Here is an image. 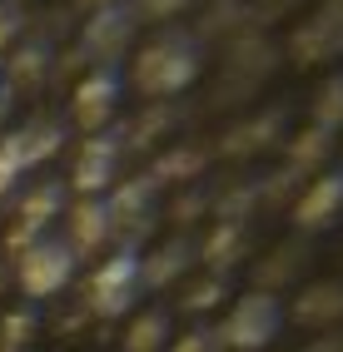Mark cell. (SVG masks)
Listing matches in <instances>:
<instances>
[{
	"label": "cell",
	"instance_id": "1",
	"mask_svg": "<svg viewBox=\"0 0 343 352\" xmlns=\"http://www.w3.org/2000/svg\"><path fill=\"white\" fill-rule=\"evenodd\" d=\"M129 80L140 85L149 100H169V95H179V89H189L199 80V50H194V40L179 35V30L149 40L145 50L134 55Z\"/></svg>",
	"mask_w": 343,
	"mask_h": 352
},
{
	"label": "cell",
	"instance_id": "2",
	"mask_svg": "<svg viewBox=\"0 0 343 352\" xmlns=\"http://www.w3.org/2000/svg\"><path fill=\"white\" fill-rule=\"evenodd\" d=\"M279 327H284L279 298L254 288V293L234 298V308L224 313V322L214 327V333H219V347L224 352H259V347H269L273 338H279Z\"/></svg>",
	"mask_w": 343,
	"mask_h": 352
},
{
	"label": "cell",
	"instance_id": "3",
	"mask_svg": "<svg viewBox=\"0 0 343 352\" xmlns=\"http://www.w3.org/2000/svg\"><path fill=\"white\" fill-rule=\"evenodd\" d=\"M140 248H114L85 283V308L95 318H125L140 302Z\"/></svg>",
	"mask_w": 343,
	"mask_h": 352
},
{
	"label": "cell",
	"instance_id": "4",
	"mask_svg": "<svg viewBox=\"0 0 343 352\" xmlns=\"http://www.w3.org/2000/svg\"><path fill=\"white\" fill-rule=\"evenodd\" d=\"M75 263L80 258L65 248V239H55V233H45V239H35L30 248L15 253V283L25 298H55L65 283L75 278Z\"/></svg>",
	"mask_w": 343,
	"mask_h": 352
},
{
	"label": "cell",
	"instance_id": "5",
	"mask_svg": "<svg viewBox=\"0 0 343 352\" xmlns=\"http://www.w3.org/2000/svg\"><path fill=\"white\" fill-rule=\"evenodd\" d=\"M60 214H65V189H60V184H35V189L20 199L15 219H10V228H6V248H10V253L30 248L35 239L50 233V223H55Z\"/></svg>",
	"mask_w": 343,
	"mask_h": 352
},
{
	"label": "cell",
	"instance_id": "6",
	"mask_svg": "<svg viewBox=\"0 0 343 352\" xmlns=\"http://www.w3.org/2000/svg\"><path fill=\"white\" fill-rule=\"evenodd\" d=\"M114 104H120V75H114V69H90L70 95V120L85 134H105Z\"/></svg>",
	"mask_w": 343,
	"mask_h": 352
},
{
	"label": "cell",
	"instance_id": "7",
	"mask_svg": "<svg viewBox=\"0 0 343 352\" xmlns=\"http://www.w3.org/2000/svg\"><path fill=\"white\" fill-rule=\"evenodd\" d=\"M114 169H120V139L114 134H90L80 144V154H75L70 184L80 189V199H100L105 189H114Z\"/></svg>",
	"mask_w": 343,
	"mask_h": 352
},
{
	"label": "cell",
	"instance_id": "8",
	"mask_svg": "<svg viewBox=\"0 0 343 352\" xmlns=\"http://www.w3.org/2000/svg\"><path fill=\"white\" fill-rule=\"evenodd\" d=\"M343 214V169H324L318 179H309V189L293 199V223L318 233L329 228L333 219Z\"/></svg>",
	"mask_w": 343,
	"mask_h": 352
},
{
	"label": "cell",
	"instance_id": "9",
	"mask_svg": "<svg viewBox=\"0 0 343 352\" xmlns=\"http://www.w3.org/2000/svg\"><path fill=\"white\" fill-rule=\"evenodd\" d=\"M110 208V233H120V248H129V233L149 223V208H154V179H129V184H114V194L105 199Z\"/></svg>",
	"mask_w": 343,
	"mask_h": 352
},
{
	"label": "cell",
	"instance_id": "10",
	"mask_svg": "<svg viewBox=\"0 0 343 352\" xmlns=\"http://www.w3.org/2000/svg\"><path fill=\"white\" fill-rule=\"evenodd\" d=\"M129 35H134V10L129 6H100L95 15L85 20L80 45H85V55L110 60V55H120L125 45H129Z\"/></svg>",
	"mask_w": 343,
	"mask_h": 352
},
{
	"label": "cell",
	"instance_id": "11",
	"mask_svg": "<svg viewBox=\"0 0 343 352\" xmlns=\"http://www.w3.org/2000/svg\"><path fill=\"white\" fill-rule=\"evenodd\" d=\"M65 248H70L75 258H85V253H100L114 233H110V208H105V199H80L70 214H65Z\"/></svg>",
	"mask_w": 343,
	"mask_h": 352
},
{
	"label": "cell",
	"instance_id": "12",
	"mask_svg": "<svg viewBox=\"0 0 343 352\" xmlns=\"http://www.w3.org/2000/svg\"><path fill=\"white\" fill-rule=\"evenodd\" d=\"M343 318V283H309L293 298V322L299 327H333Z\"/></svg>",
	"mask_w": 343,
	"mask_h": 352
},
{
	"label": "cell",
	"instance_id": "13",
	"mask_svg": "<svg viewBox=\"0 0 343 352\" xmlns=\"http://www.w3.org/2000/svg\"><path fill=\"white\" fill-rule=\"evenodd\" d=\"M189 258H194V248H189L185 239L159 243L154 253H140V283H145V288H169L174 278L189 268Z\"/></svg>",
	"mask_w": 343,
	"mask_h": 352
},
{
	"label": "cell",
	"instance_id": "14",
	"mask_svg": "<svg viewBox=\"0 0 343 352\" xmlns=\"http://www.w3.org/2000/svg\"><path fill=\"white\" fill-rule=\"evenodd\" d=\"M343 50V20L338 15H313L309 25H299V35H293V55L299 60H329Z\"/></svg>",
	"mask_w": 343,
	"mask_h": 352
},
{
	"label": "cell",
	"instance_id": "15",
	"mask_svg": "<svg viewBox=\"0 0 343 352\" xmlns=\"http://www.w3.org/2000/svg\"><path fill=\"white\" fill-rule=\"evenodd\" d=\"M244 253H249V228H244V223H229V219H219V228L199 243V258H204L219 278H224V268H234Z\"/></svg>",
	"mask_w": 343,
	"mask_h": 352
},
{
	"label": "cell",
	"instance_id": "16",
	"mask_svg": "<svg viewBox=\"0 0 343 352\" xmlns=\"http://www.w3.org/2000/svg\"><path fill=\"white\" fill-rule=\"evenodd\" d=\"M174 338H169V313L165 308H145L140 318H134L129 327H125V352H165Z\"/></svg>",
	"mask_w": 343,
	"mask_h": 352
},
{
	"label": "cell",
	"instance_id": "17",
	"mask_svg": "<svg viewBox=\"0 0 343 352\" xmlns=\"http://www.w3.org/2000/svg\"><path fill=\"white\" fill-rule=\"evenodd\" d=\"M15 139H20V149H25V164L35 169V164H45V159H55V154H60L65 129H60V120H45V114H40V120L20 124Z\"/></svg>",
	"mask_w": 343,
	"mask_h": 352
},
{
	"label": "cell",
	"instance_id": "18",
	"mask_svg": "<svg viewBox=\"0 0 343 352\" xmlns=\"http://www.w3.org/2000/svg\"><path fill=\"white\" fill-rule=\"evenodd\" d=\"M199 174H204V149H194V144L159 154V159H154V169H149L154 189H159V184H189V179H199Z\"/></svg>",
	"mask_w": 343,
	"mask_h": 352
},
{
	"label": "cell",
	"instance_id": "19",
	"mask_svg": "<svg viewBox=\"0 0 343 352\" xmlns=\"http://www.w3.org/2000/svg\"><path fill=\"white\" fill-rule=\"evenodd\" d=\"M313 129H324V134L343 129V69L333 80H324V89H318V100H313Z\"/></svg>",
	"mask_w": 343,
	"mask_h": 352
},
{
	"label": "cell",
	"instance_id": "20",
	"mask_svg": "<svg viewBox=\"0 0 343 352\" xmlns=\"http://www.w3.org/2000/svg\"><path fill=\"white\" fill-rule=\"evenodd\" d=\"M329 149H333V134H324V129L309 124V129L289 144V164H293V169H318V164L329 159Z\"/></svg>",
	"mask_w": 343,
	"mask_h": 352
},
{
	"label": "cell",
	"instance_id": "21",
	"mask_svg": "<svg viewBox=\"0 0 343 352\" xmlns=\"http://www.w3.org/2000/svg\"><path fill=\"white\" fill-rule=\"evenodd\" d=\"M35 342V313H0V352H25Z\"/></svg>",
	"mask_w": 343,
	"mask_h": 352
},
{
	"label": "cell",
	"instance_id": "22",
	"mask_svg": "<svg viewBox=\"0 0 343 352\" xmlns=\"http://www.w3.org/2000/svg\"><path fill=\"white\" fill-rule=\"evenodd\" d=\"M25 169H30V164H25V149H20L15 129L0 134V199H6L15 184H20V174H25Z\"/></svg>",
	"mask_w": 343,
	"mask_h": 352
},
{
	"label": "cell",
	"instance_id": "23",
	"mask_svg": "<svg viewBox=\"0 0 343 352\" xmlns=\"http://www.w3.org/2000/svg\"><path fill=\"white\" fill-rule=\"evenodd\" d=\"M224 293H229L224 278L209 273V278H199V283L185 293V308H189V313H209V308H219V302H224Z\"/></svg>",
	"mask_w": 343,
	"mask_h": 352
},
{
	"label": "cell",
	"instance_id": "24",
	"mask_svg": "<svg viewBox=\"0 0 343 352\" xmlns=\"http://www.w3.org/2000/svg\"><path fill=\"white\" fill-rule=\"evenodd\" d=\"M165 352H224L214 327H194V333H179V342H169Z\"/></svg>",
	"mask_w": 343,
	"mask_h": 352
},
{
	"label": "cell",
	"instance_id": "25",
	"mask_svg": "<svg viewBox=\"0 0 343 352\" xmlns=\"http://www.w3.org/2000/svg\"><path fill=\"white\" fill-rule=\"evenodd\" d=\"M194 6V0H134V15L140 20H174V15H185Z\"/></svg>",
	"mask_w": 343,
	"mask_h": 352
},
{
	"label": "cell",
	"instance_id": "26",
	"mask_svg": "<svg viewBox=\"0 0 343 352\" xmlns=\"http://www.w3.org/2000/svg\"><path fill=\"white\" fill-rule=\"evenodd\" d=\"M269 55H273V50H269L264 40H254V35L234 45V65H239V69H269Z\"/></svg>",
	"mask_w": 343,
	"mask_h": 352
},
{
	"label": "cell",
	"instance_id": "27",
	"mask_svg": "<svg viewBox=\"0 0 343 352\" xmlns=\"http://www.w3.org/2000/svg\"><path fill=\"white\" fill-rule=\"evenodd\" d=\"M309 352H343V342H338V338H318Z\"/></svg>",
	"mask_w": 343,
	"mask_h": 352
},
{
	"label": "cell",
	"instance_id": "28",
	"mask_svg": "<svg viewBox=\"0 0 343 352\" xmlns=\"http://www.w3.org/2000/svg\"><path fill=\"white\" fill-rule=\"evenodd\" d=\"M6 114H10V85L0 80V120H6Z\"/></svg>",
	"mask_w": 343,
	"mask_h": 352
},
{
	"label": "cell",
	"instance_id": "29",
	"mask_svg": "<svg viewBox=\"0 0 343 352\" xmlns=\"http://www.w3.org/2000/svg\"><path fill=\"white\" fill-rule=\"evenodd\" d=\"M329 15H338V20H343V0H329Z\"/></svg>",
	"mask_w": 343,
	"mask_h": 352
},
{
	"label": "cell",
	"instance_id": "30",
	"mask_svg": "<svg viewBox=\"0 0 343 352\" xmlns=\"http://www.w3.org/2000/svg\"><path fill=\"white\" fill-rule=\"evenodd\" d=\"M6 283H10V273H6V263H0V293H6Z\"/></svg>",
	"mask_w": 343,
	"mask_h": 352
},
{
	"label": "cell",
	"instance_id": "31",
	"mask_svg": "<svg viewBox=\"0 0 343 352\" xmlns=\"http://www.w3.org/2000/svg\"><path fill=\"white\" fill-rule=\"evenodd\" d=\"M80 6H95L100 10V6H114V0H80Z\"/></svg>",
	"mask_w": 343,
	"mask_h": 352
}]
</instances>
